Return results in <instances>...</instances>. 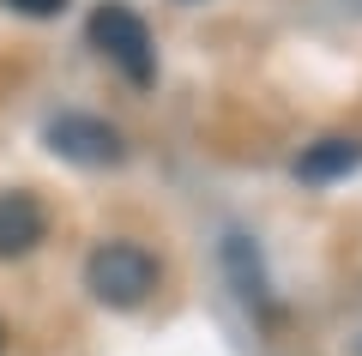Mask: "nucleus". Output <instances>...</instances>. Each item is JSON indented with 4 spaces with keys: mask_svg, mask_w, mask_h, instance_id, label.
Listing matches in <instances>:
<instances>
[{
    "mask_svg": "<svg viewBox=\"0 0 362 356\" xmlns=\"http://www.w3.org/2000/svg\"><path fill=\"white\" fill-rule=\"evenodd\" d=\"M85 284H90V296L109 302V308H139L145 296L157 290V260L145 254L139 242H103L90 254V266H85Z\"/></svg>",
    "mask_w": 362,
    "mask_h": 356,
    "instance_id": "obj_1",
    "label": "nucleus"
},
{
    "mask_svg": "<svg viewBox=\"0 0 362 356\" xmlns=\"http://www.w3.org/2000/svg\"><path fill=\"white\" fill-rule=\"evenodd\" d=\"M90 49L103 54V61H115L121 73L133 79V85H151V73H157V49H151V30H145V18L133 13V6L103 0V6L90 13Z\"/></svg>",
    "mask_w": 362,
    "mask_h": 356,
    "instance_id": "obj_2",
    "label": "nucleus"
},
{
    "mask_svg": "<svg viewBox=\"0 0 362 356\" xmlns=\"http://www.w3.org/2000/svg\"><path fill=\"white\" fill-rule=\"evenodd\" d=\"M49 145H54V157L85 163V169H109V163L127 157L121 133L109 127V121H97V115H54L49 121Z\"/></svg>",
    "mask_w": 362,
    "mask_h": 356,
    "instance_id": "obj_3",
    "label": "nucleus"
},
{
    "mask_svg": "<svg viewBox=\"0 0 362 356\" xmlns=\"http://www.w3.org/2000/svg\"><path fill=\"white\" fill-rule=\"evenodd\" d=\"M42 229H49V217H42L37 193H25V188H6V193H0V260L30 254V248L42 242Z\"/></svg>",
    "mask_w": 362,
    "mask_h": 356,
    "instance_id": "obj_4",
    "label": "nucleus"
},
{
    "mask_svg": "<svg viewBox=\"0 0 362 356\" xmlns=\"http://www.w3.org/2000/svg\"><path fill=\"white\" fill-rule=\"evenodd\" d=\"M362 163V139H320L296 157V176L302 181H332V176H350Z\"/></svg>",
    "mask_w": 362,
    "mask_h": 356,
    "instance_id": "obj_5",
    "label": "nucleus"
},
{
    "mask_svg": "<svg viewBox=\"0 0 362 356\" xmlns=\"http://www.w3.org/2000/svg\"><path fill=\"white\" fill-rule=\"evenodd\" d=\"M6 6H13V13H25V18H54L66 0H6Z\"/></svg>",
    "mask_w": 362,
    "mask_h": 356,
    "instance_id": "obj_6",
    "label": "nucleus"
},
{
    "mask_svg": "<svg viewBox=\"0 0 362 356\" xmlns=\"http://www.w3.org/2000/svg\"><path fill=\"white\" fill-rule=\"evenodd\" d=\"M0 344H6V332H0Z\"/></svg>",
    "mask_w": 362,
    "mask_h": 356,
    "instance_id": "obj_7",
    "label": "nucleus"
}]
</instances>
